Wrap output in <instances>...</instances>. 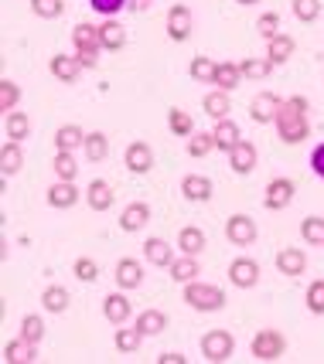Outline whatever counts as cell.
Wrapping results in <instances>:
<instances>
[{
    "instance_id": "obj_1",
    "label": "cell",
    "mask_w": 324,
    "mask_h": 364,
    "mask_svg": "<svg viewBox=\"0 0 324 364\" xmlns=\"http://www.w3.org/2000/svg\"><path fill=\"white\" fill-rule=\"evenodd\" d=\"M276 133L283 143H304L310 133L308 123V99L304 95H293V99H283V106L276 112Z\"/></svg>"
},
{
    "instance_id": "obj_2",
    "label": "cell",
    "mask_w": 324,
    "mask_h": 364,
    "mask_svg": "<svg viewBox=\"0 0 324 364\" xmlns=\"http://www.w3.org/2000/svg\"><path fill=\"white\" fill-rule=\"evenodd\" d=\"M184 303L198 310V314H219L222 306H226V293H222V286L215 283H184Z\"/></svg>"
},
{
    "instance_id": "obj_3",
    "label": "cell",
    "mask_w": 324,
    "mask_h": 364,
    "mask_svg": "<svg viewBox=\"0 0 324 364\" xmlns=\"http://www.w3.org/2000/svg\"><path fill=\"white\" fill-rule=\"evenodd\" d=\"M249 350H253V358L256 361H280L283 358V350H287V337L280 331H256V337L249 341Z\"/></svg>"
},
{
    "instance_id": "obj_4",
    "label": "cell",
    "mask_w": 324,
    "mask_h": 364,
    "mask_svg": "<svg viewBox=\"0 0 324 364\" xmlns=\"http://www.w3.org/2000/svg\"><path fill=\"white\" fill-rule=\"evenodd\" d=\"M232 350H236V337L229 331H209L202 337V358L211 364H222L232 358Z\"/></svg>"
},
{
    "instance_id": "obj_5",
    "label": "cell",
    "mask_w": 324,
    "mask_h": 364,
    "mask_svg": "<svg viewBox=\"0 0 324 364\" xmlns=\"http://www.w3.org/2000/svg\"><path fill=\"white\" fill-rule=\"evenodd\" d=\"M293 194H297V184L291 177H273L266 184V194H263V208L266 211H283L293 201Z\"/></svg>"
},
{
    "instance_id": "obj_6",
    "label": "cell",
    "mask_w": 324,
    "mask_h": 364,
    "mask_svg": "<svg viewBox=\"0 0 324 364\" xmlns=\"http://www.w3.org/2000/svg\"><path fill=\"white\" fill-rule=\"evenodd\" d=\"M226 238L232 245H239V249L253 245V242H256V222H253L249 215H232L226 222Z\"/></svg>"
},
{
    "instance_id": "obj_7",
    "label": "cell",
    "mask_w": 324,
    "mask_h": 364,
    "mask_svg": "<svg viewBox=\"0 0 324 364\" xmlns=\"http://www.w3.org/2000/svg\"><path fill=\"white\" fill-rule=\"evenodd\" d=\"M280 106H283V99L276 92H259L249 102V116H253V123H273Z\"/></svg>"
},
{
    "instance_id": "obj_8",
    "label": "cell",
    "mask_w": 324,
    "mask_h": 364,
    "mask_svg": "<svg viewBox=\"0 0 324 364\" xmlns=\"http://www.w3.org/2000/svg\"><path fill=\"white\" fill-rule=\"evenodd\" d=\"M167 38L178 41V45L192 38V11H188L184 4H174V7L167 11Z\"/></svg>"
},
{
    "instance_id": "obj_9",
    "label": "cell",
    "mask_w": 324,
    "mask_h": 364,
    "mask_svg": "<svg viewBox=\"0 0 324 364\" xmlns=\"http://www.w3.org/2000/svg\"><path fill=\"white\" fill-rule=\"evenodd\" d=\"M123 160H127L130 174H147V171L154 167V150H150V143H147V140H133L127 146Z\"/></svg>"
},
{
    "instance_id": "obj_10",
    "label": "cell",
    "mask_w": 324,
    "mask_h": 364,
    "mask_svg": "<svg viewBox=\"0 0 324 364\" xmlns=\"http://www.w3.org/2000/svg\"><path fill=\"white\" fill-rule=\"evenodd\" d=\"M130 310H133V303H130L127 289H120V293H110L106 300H103V317L116 323V327H123L130 320Z\"/></svg>"
},
{
    "instance_id": "obj_11",
    "label": "cell",
    "mask_w": 324,
    "mask_h": 364,
    "mask_svg": "<svg viewBox=\"0 0 324 364\" xmlns=\"http://www.w3.org/2000/svg\"><path fill=\"white\" fill-rule=\"evenodd\" d=\"M229 283L239 286V289H253L259 283V262L256 259H236L229 266Z\"/></svg>"
},
{
    "instance_id": "obj_12",
    "label": "cell",
    "mask_w": 324,
    "mask_h": 364,
    "mask_svg": "<svg viewBox=\"0 0 324 364\" xmlns=\"http://www.w3.org/2000/svg\"><path fill=\"white\" fill-rule=\"evenodd\" d=\"M229 167H232V174H239V177L253 174V171H256V146L249 140H239L236 150L229 154Z\"/></svg>"
},
{
    "instance_id": "obj_13",
    "label": "cell",
    "mask_w": 324,
    "mask_h": 364,
    "mask_svg": "<svg viewBox=\"0 0 324 364\" xmlns=\"http://www.w3.org/2000/svg\"><path fill=\"white\" fill-rule=\"evenodd\" d=\"M276 269H280V276H291V279H297V276H304V269H308V255H304V249H280L276 252Z\"/></svg>"
},
{
    "instance_id": "obj_14",
    "label": "cell",
    "mask_w": 324,
    "mask_h": 364,
    "mask_svg": "<svg viewBox=\"0 0 324 364\" xmlns=\"http://www.w3.org/2000/svg\"><path fill=\"white\" fill-rule=\"evenodd\" d=\"M48 68H51V75H55L58 82H65V85L79 82V75L85 72V68L79 65V58H75V55H55V58L48 62Z\"/></svg>"
},
{
    "instance_id": "obj_15",
    "label": "cell",
    "mask_w": 324,
    "mask_h": 364,
    "mask_svg": "<svg viewBox=\"0 0 324 364\" xmlns=\"http://www.w3.org/2000/svg\"><path fill=\"white\" fill-rule=\"evenodd\" d=\"M45 198H48V205L51 208H75V201H79L82 194L79 188H75V181H58V184H51L48 191H45Z\"/></svg>"
},
{
    "instance_id": "obj_16",
    "label": "cell",
    "mask_w": 324,
    "mask_h": 364,
    "mask_svg": "<svg viewBox=\"0 0 324 364\" xmlns=\"http://www.w3.org/2000/svg\"><path fill=\"white\" fill-rule=\"evenodd\" d=\"M144 259L150 262V266H157V269H167L178 255H174V249H171L164 238H147L144 242Z\"/></svg>"
},
{
    "instance_id": "obj_17",
    "label": "cell",
    "mask_w": 324,
    "mask_h": 364,
    "mask_svg": "<svg viewBox=\"0 0 324 364\" xmlns=\"http://www.w3.org/2000/svg\"><path fill=\"white\" fill-rule=\"evenodd\" d=\"M140 283H144V266L137 259H120L116 262V286L130 293V289H137Z\"/></svg>"
},
{
    "instance_id": "obj_18",
    "label": "cell",
    "mask_w": 324,
    "mask_h": 364,
    "mask_svg": "<svg viewBox=\"0 0 324 364\" xmlns=\"http://www.w3.org/2000/svg\"><path fill=\"white\" fill-rule=\"evenodd\" d=\"M293 51H297V41H293V34H276V38H270L266 41V58L273 65H283L293 58Z\"/></svg>"
},
{
    "instance_id": "obj_19",
    "label": "cell",
    "mask_w": 324,
    "mask_h": 364,
    "mask_svg": "<svg viewBox=\"0 0 324 364\" xmlns=\"http://www.w3.org/2000/svg\"><path fill=\"white\" fill-rule=\"evenodd\" d=\"M99 45H103V51H120V48L127 45V28L120 24V21H103L99 24Z\"/></svg>"
},
{
    "instance_id": "obj_20",
    "label": "cell",
    "mask_w": 324,
    "mask_h": 364,
    "mask_svg": "<svg viewBox=\"0 0 324 364\" xmlns=\"http://www.w3.org/2000/svg\"><path fill=\"white\" fill-rule=\"evenodd\" d=\"M21 167H24V150H21V143L4 140V146H0V171H4V177L21 174Z\"/></svg>"
},
{
    "instance_id": "obj_21",
    "label": "cell",
    "mask_w": 324,
    "mask_h": 364,
    "mask_svg": "<svg viewBox=\"0 0 324 364\" xmlns=\"http://www.w3.org/2000/svg\"><path fill=\"white\" fill-rule=\"evenodd\" d=\"M85 143V129L79 123H65V127L55 129V150H65V154H75V146Z\"/></svg>"
},
{
    "instance_id": "obj_22",
    "label": "cell",
    "mask_w": 324,
    "mask_h": 364,
    "mask_svg": "<svg viewBox=\"0 0 324 364\" xmlns=\"http://www.w3.org/2000/svg\"><path fill=\"white\" fill-rule=\"evenodd\" d=\"M211 136H215V150H222V154H232L236 143L243 140V133H239V127L232 119H219V127L211 129Z\"/></svg>"
},
{
    "instance_id": "obj_23",
    "label": "cell",
    "mask_w": 324,
    "mask_h": 364,
    "mask_svg": "<svg viewBox=\"0 0 324 364\" xmlns=\"http://www.w3.org/2000/svg\"><path fill=\"white\" fill-rule=\"evenodd\" d=\"M181 194H184L188 201H194V205H202V201L211 198V181L202 174H188L181 181Z\"/></svg>"
},
{
    "instance_id": "obj_24",
    "label": "cell",
    "mask_w": 324,
    "mask_h": 364,
    "mask_svg": "<svg viewBox=\"0 0 324 364\" xmlns=\"http://www.w3.org/2000/svg\"><path fill=\"white\" fill-rule=\"evenodd\" d=\"M147 222H150V208H147L144 201L127 205L123 208V215H120V228H123V232H140Z\"/></svg>"
},
{
    "instance_id": "obj_25",
    "label": "cell",
    "mask_w": 324,
    "mask_h": 364,
    "mask_svg": "<svg viewBox=\"0 0 324 364\" xmlns=\"http://www.w3.org/2000/svg\"><path fill=\"white\" fill-rule=\"evenodd\" d=\"M85 201H89L93 211H110L113 201H116V194H113V188H110L106 181H93L89 191H85Z\"/></svg>"
},
{
    "instance_id": "obj_26",
    "label": "cell",
    "mask_w": 324,
    "mask_h": 364,
    "mask_svg": "<svg viewBox=\"0 0 324 364\" xmlns=\"http://www.w3.org/2000/svg\"><path fill=\"white\" fill-rule=\"evenodd\" d=\"M72 45H75V51H103V45H99V28L96 24H75V28H72Z\"/></svg>"
},
{
    "instance_id": "obj_27",
    "label": "cell",
    "mask_w": 324,
    "mask_h": 364,
    "mask_svg": "<svg viewBox=\"0 0 324 364\" xmlns=\"http://www.w3.org/2000/svg\"><path fill=\"white\" fill-rule=\"evenodd\" d=\"M4 136H7V140H17V143L28 140V136H31V119H28V112H7Z\"/></svg>"
},
{
    "instance_id": "obj_28",
    "label": "cell",
    "mask_w": 324,
    "mask_h": 364,
    "mask_svg": "<svg viewBox=\"0 0 324 364\" xmlns=\"http://www.w3.org/2000/svg\"><path fill=\"white\" fill-rule=\"evenodd\" d=\"M38 344H28L24 337H17V341H7L4 344V361L7 364H21V361H34L38 358Z\"/></svg>"
},
{
    "instance_id": "obj_29",
    "label": "cell",
    "mask_w": 324,
    "mask_h": 364,
    "mask_svg": "<svg viewBox=\"0 0 324 364\" xmlns=\"http://www.w3.org/2000/svg\"><path fill=\"white\" fill-rule=\"evenodd\" d=\"M167 272H171V279H174V283H181V286L192 283L194 276H198V259H194V255H184V252H181L178 259L167 266Z\"/></svg>"
},
{
    "instance_id": "obj_30",
    "label": "cell",
    "mask_w": 324,
    "mask_h": 364,
    "mask_svg": "<svg viewBox=\"0 0 324 364\" xmlns=\"http://www.w3.org/2000/svg\"><path fill=\"white\" fill-rule=\"evenodd\" d=\"M239 79H243L239 62H219V68H215V82H211V85H219L222 92H232V89L239 85Z\"/></svg>"
},
{
    "instance_id": "obj_31",
    "label": "cell",
    "mask_w": 324,
    "mask_h": 364,
    "mask_svg": "<svg viewBox=\"0 0 324 364\" xmlns=\"http://www.w3.org/2000/svg\"><path fill=\"white\" fill-rule=\"evenodd\" d=\"M137 327L144 331V337H161L167 331V314L164 310H144L140 317H137Z\"/></svg>"
},
{
    "instance_id": "obj_32",
    "label": "cell",
    "mask_w": 324,
    "mask_h": 364,
    "mask_svg": "<svg viewBox=\"0 0 324 364\" xmlns=\"http://www.w3.org/2000/svg\"><path fill=\"white\" fill-rule=\"evenodd\" d=\"M178 249L184 255H198L205 249V232L202 228H194V225H184L178 232Z\"/></svg>"
},
{
    "instance_id": "obj_33",
    "label": "cell",
    "mask_w": 324,
    "mask_h": 364,
    "mask_svg": "<svg viewBox=\"0 0 324 364\" xmlns=\"http://www.w3.org/2000/svg\"><path fill=\"white\" fill-rule=\"evenodd\" d=\"M202 109L209 112L211 119H229V109H232V102H229V92H222V89L209 92L205 99H202Z\"/></svg>"
},
{
    "instance_id": "obj_34",
    "label": "cell",
    "mask_w": 324,
    "mask_h": 364,
    "mask_svg": "<svg viewBox=\"0 0 324 364\" xmlns=\"http://www.w3.org/2000/svg\"><path fill=\"white\" fill-rule=\"evenodd\" d=\"M215 68H219V62H211L209 55H194L192 65H188V75L194 82H202V85H211L215 82Z\"/></svg>"
},
{
    "instance_id": "obj_35",
    "label": "cell",
    "mask_w": 324,
    "mask_h": 364,
    "mask_svg": "<svg viewBox=\"0 0 324 364\" xmlns=\"http://www.w3.org/2000/svg\"><path fill=\"white\" fill-rule=\"evenodd\" d=\"M167 129H171L174 136H181V140H188V136L194 133V119L184 109L171 106V109H167Z\"/></svg>"
},
{
    "instance_id": "obj_36",
    "label": "cell",
    "mask_w": 324,
    "mask_h": 364,
    "mask_svg": "<svg viewBox=\"0 0 324 364\" xmlns=\"http://www.w3.org/2000/svg\"><path fill=\"white\" fill-rule=\"evenodd\" d=\"M68 303H72V296H68L65 286H48V289L41 293V306H45L48 314H65Z\"/></svg>"
},
{
    "instance_id": "obj_37",
    "label": "cell",
    "mask_w": 324,
    "mask_h": 364,
    "mask_svg": "<svg viewBox=\"0 0 324 364\" xmlns=\"http://www.w3.org/2000/svg\"><path fill=\"white\" fill-rule=\"evenodd\" d=\"M239 68H243V79H253V82H263L273 75L276 65L270 62V58H243L239 62Z\"/></svg>"
},
{
    "instance_id": "obj_38",
    "label": "cell",
    "mask_w": 324,
    "mask_h": 364,
    "mask_svg": "<svg viewBox=\"0 0 324 364\" xmlns=\"http://www.w3.org/2000/svg\"><path fill=\"white\" fill-rule=\"evenodd\" d=\"M51 171H55V177H58V181H75V177H79L75 154H65V150H58V154H55V160H51Z\"/></svg>"
},
{
    "instance_id": "obj_39",
    "label": "cell",
    "mask_w": 324,
    "mask_h": 364,
    "mask_svg": "<svg viewBox=\"0 0 324 364\" xmlns=\"http://www.w3.org/2000/svg\"><path fill=\"white\" fill-rule=\"evenodd\" d=\"M113 344H116V350H120V354H137V350H140V344H144V331H140L137 323H133L130 331H116Z\"/></svg>"
},
{
    "instance_id": "obj_40",
    "label": "cell",
    "mask_w": 324,
    "mask_h": 364,
    "mask_svg": "<svg viewBox=\"0 0 324 364\" xmlns=\"http://www.w3.org/2000/svg\"><path fill=\"white\" fill-rule=\"evenodd\" d=\"M301 238L308 242V245H324V218L321 215H308L304 222H301Z\"/></svg>"
},
{
    "instance_id": "obj_41",
    "label": "cell",
    "mask_w": 324,
    "mask_h": 364,
    "mask_svg": "<svg viewBox=\"0 0 324 364\" xmlns=\"http://www.w3.org/2000/svg\"><path fill=\"white\" fill-rule=\"evenodd\" d=\"M82 150H85V157L89 160H106V154H110V140H106V133H85Z\"/></svg>"
},
{
    "instance_id": "obj_42",
    "label": "cell",
    "mask_w": 324,
    "mask_h": 364,
    "mask_svg": "<svg viewBox=\"0 0 324 364\" xmlns=\"http://www.w3.org/2000/svg\"><path fill=\"white\" fill-rule=\"evenodd\" d=\"M211 150H215V136L211 133H192L188 136V157L202 160V157H209Z\"/></svg>"
},
{
    "instance_id": "obj_43",
    "label": "cell",
    "mask_w": 324,
    "mask_h": 364,
    "mask_svg": "<svg viewBox=\"0 0 324 364\" xmlns=\"http://www.w3.org/2000/svg\"><path fill=\"white\" fill-rule=\"evenodd\" d=\"M21 337H24L28 344H41V337H45V320L38 317V314H28V317L21 320Z\"/></svg>"
},
{
    "instance_id": "obj_44",
    "label": "cell",
    "mask_w": 324,
    "mask_h": 364,
    "mask_svg": "<svg viewBox=\"0 0 324 364\" xmlns=\"http://www.w3.org/2000/svg\"><path fill=\"white\" fill-rule=\"evenodd\" d=\"M17 102H21V85H17L14 79H4V82H0V109L14 112Z\"/></svg>"
},
{
    "instance_id": "obj_45",
    "label": "cell",
    "mask_w": 324,
    "mask_h": 364,
    "mask_svg": "<svg viewBox=\"0 0 324 364\" xmlns=\"http://www.w3.org/2000/svg\"><path fill=\"white\" fill-rule=\"evenodd\" d=\"M304 303H308V310L314 314V317H324V279H314V283L308 286Z\"/></svg>"
},
{
    "instance_id": "obj_46",
    "label": "cell",
    "mask_w": 324,
    "mask_h": 364,
    "mask_svg": "<svg viewBox=\"0 0 324 364\" xmlns=\"http://www.w3.org/2000/svg\"><path fill=\"white\" fill-rule=\"evenodd\" d=\"M293 17L304 21V24L318 21L321 17V0H293Z\"/></svg>"
},
{
    "instance_id": "obj_47",
    "label": "cell",
    "mask_w": 324,
    "mask_h": 364,
    "mask_svg": "<svg viewBox=\"0 0 324 364\" xmlns=\"http://www.w3.org/2000/svg\"><path fill=\"white\" fill-rule=\"evenodd\" d=\"M31 11L38 17H48V21H58L65 14V0H31Z\"/></svg>"
},
{
    "instance_id": "obj_48",
    "label": "cell",
    "mask_w": 324,
    "mask_h": 364,
    "mask_svg": "<svg viewBox=\"0 0 324 364\" xmlns=\"http://www.w3.org/2000/svg\"><path fill=\"white\" fill-rule=\"evenodd\" d=\"M75 279H82V283H96L99 279V262L96 259L79 255V259H75Z\"/></svg>"
},
{
    "instance_id": "obj_49",
    "label": "cell",
    "mask_w": 324,
    "mask_h": 364,
    "mask_svg": "<svg viewBox=\"0 0 324 364\" xmlns=\"http://www.w3.org/2000/svg\"><path fill=\"white\" fill-rule=\"evenodd\" d=\"M256 31L263 34L266 41H270V38H276V34H280V14H273V11H266V14H263V17L256 21Z\"/></svg>"
},
{
    "instance_id": "obj_50",
    "label": "cell",
    "mask_w": 324,
    "mask_h": 364,
    "mask_svg": "<svg viewBox=\"0 0 324 364\" xmlns=\"http://www.w3.org/2000/svg\"><path fill=\"white\" fill-rule=\"evenodd\" d=\"M127 4L130 0H89V7H93L96 14H103V17H116Z\"/></svg>"
},
{
    "instance_id": "obj_51",
    "label": "cell",
    "mask_w": 324,
    "mask_h": 364,
    "mask_svg": "<svg viewBox=\"0 0 324 364\" xmlns=\"http://www.w3.org/2000/svg\"><path fill=\"white\" fill-rule=\"evenodd\" d=\"M310 171L324 181V143H318V146L310 150Z\"/></svg>"
},
{
    "instance_id": "obj_52",
    "label": "cell",
    "mask_w": 324,
    "mask_h": 364,
    "mask_svg": "<svg viewBox=\"0 0 324 364\" xmlns=\"http://www.w3.org/2000/svg\"><path fill=\"white\" fill-rule=\"evenodd\" d=\"M75 58H79L82 68H96L99 62V51H75Z\"/></svg>"
},
{
    "instance_id": "obj_53",
    "label": "cell",
    "mask_w": 324,
    "mask_h": 364,
    "mask_svg": "<svg viewBox=\"0 0 324 364\" xmlns=\"http://www.w3.org/2000/svg\"><path fill=\"white\" fill-rule=\"evenodd\" d=\"M157 361H161V364H188V358H184V354H178V350H167V354H161Z\"/></svg>"
},
{
    "instance_id": "obj_54",
    "label": "cell",
    "mask_w": 324,
    "mask_h": 364,
    "mask_svg": "<svg viewBox=\"0 0 324 364\" xmlns=\"http://www.w3.org/2000/svg\"><path fill=\"white\" fill-rule=\"evenodd\" d=\"M150 4H154V0H130L127 7H130V11H147Z\"/></svg>"
},
{
    "instance_id": "obj_55",
    "label": "cell",
    "mask_w": 324,
    "mask_h": 364,
    "mask_svg": "<svg viewBox=\"0 0 324 364\" xmlns=\"http://www.w3.org/2000/svg\"><path fill=\"white\" fill-rule=\"evenodd\" d=\"M236 4H243V7H253V4H263V0H236Z\"/></svg>"
}]
</instances>
